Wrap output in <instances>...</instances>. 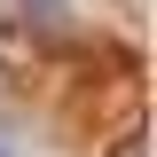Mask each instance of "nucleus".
Returning <instances> with one entry per match:
<instances>
[{"label": "nucleus", "instance_id": "obj_1", "mask_svg": "<svg viewBox=\"0 0 157 157\" xmlns=\"http://www.w3.org/2000/svg\"><path fill=\"white\" fill-rule=\"evenodd\" d=\"M24 16H32V24H55V16H63V0H24Z\"/></svg>", "mask_w": 157, "mask_h": 157}]
</instances>
